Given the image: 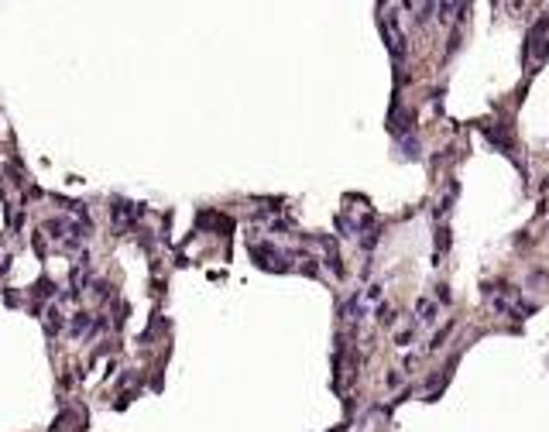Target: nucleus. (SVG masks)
<instances>
[{"label":"nucleus","mask_w":549,"mask_h":432,"mask_svg":"<svg viewBox=\"0 0 549 432\" xmlns=\"http://www.w3.org/2000/svg\"><path fill=\"white\" fill-rule=\"evenodd\" d=\"M251 254H254V261H258L261 268H268V271H288L285 254H281V251H274L272 244H254V247H251Z\"/></svg>","instance_id":"obj_1"},{"label":"nucleus","mask_w":549,"mask_h":432,"mask_svg":"<svg viewBox=\"0 0 549 432\" xmlns=\"http://www.w3.org/2000/svg\"><path fill=\"white\" fill-rule=\"evenodd\" d=\"M484 134H487V141L494 144L498 151H505V154H511V138H508V127H505V124H494V127H484Z\"/></svg>","instance_id":"obj_2"},{"label":"nucleus","mask_w":549,"mask_h":432,"mask_svg":"<svg viewBox=\"0 0 549 432\" xmlns=\"http://www.w3.org/2000/svg\"><path fill=\"white\" fill-rule=\"evenodd\" d=\"M415 312H419V319H422V323H432V319L439 316V309H436L432 302H426V298H419V302H415Z\"/></svg>","instance_id":"obj_3"},{"label":"nucleus","mask_w":549,"mask_h":432,"mask_svg":"<svg viewBox=\"0 0 549 432\" xmlns=\"http://www.w3.org/2000/svg\"><path fill=\"white\" fill-rule=\"evenodd\" d=\"M374 316H378V319H381L385 326H392V323H395V309H392V305H385V302H381V305L374 309Z\"/></svg>","instance_id":"obj_4"},{"label":"nucleus","mask_w":549,"mask_h":432,"mask_svg":"<svg viewBox=\"0 0 549 432\" xmlns=\"http://www.w3.org/2000/svg\"><path fill=\"white\" fill-rule=\"evenodd\" d=\"M402 147H405V158H419V141L415 138H402Z\"/></svg>","instance_id":"obj_5"},{"label":"nucleus","mask_w":549,"mask_h":432,"mask_svg":"<svg viewBox=\"0 0 549 432\" xmlns=\"http://www.w3.org/2000/svg\"><path fill=\"white\" fill-rule=\"evenodd\" d=\"M86 323H89V316H76V323H72V333H82V329H86Z\"/></svg>","instance_id":"obj_6"},{"label":"nucleus","mask_w":549,"mask_h":432,"mask_svg":"<svg viewBox=\"0 0 549 432\" xmlns=\"http://www.w3.org/2000/svg\"><path fill=\"white\" fill-rule=\"evenodd\" d=\"M436 298H439V302H450V291H446V288L439 285V288H436Z\"/></svg>","instance_id":"obj_7"},{"label":"nucleus","mask_w":549,"mask_h":432,"mask_svg":"<svg viewBox=\"0 0 549 432\" xmlns=\"http://www.w3.org/2000/svg\"><path fill=\"white\" fill-rule=\"evenodd\" d=\"M367 298H381V285H371V288H367Z\"/></svg>","instance_id":"obj_8"}]
</instances>
